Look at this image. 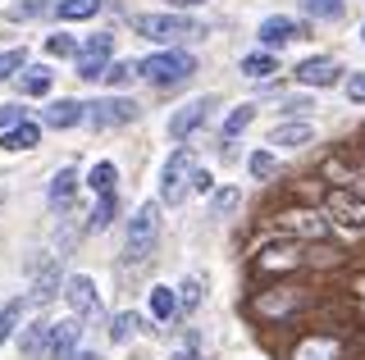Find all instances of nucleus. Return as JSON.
<instances>
[{
	"mask_svg": "<svg viewBox=\"0 0 365 360\" xmlns=\"http://www.w3.org/2000/svg\"><path fill=\"white\" fill-rule=\"evenodd\" d=\"M197 151L192 146H178L174 155L165 160V174H160V201H169V206H178L182 196L192 192V178H197Z\"/></svg>",
	"mask_w": 365,
	"mask_h": 360,
	"instance_id": "obj_5",
	"label": "nucleus"
},
{
	"mask_svg": "<svg viewBox=\"0 0 365 360\" xmlns=\"http://www.w3.org/2000/svg\"><path fill=\"white\" fill-rule=\"evenodd\" d=\"M83 119L91 123V128H119V123H133L137 119V100L128 96H106V100H91V105H83Z\"/></svg>",
	"mask_w": 365,
	"mask_h": 360,
	"instance_id": "obj_7",
	"label": "nucleus"
},
{
	"mask_svg": "<svg viewBox=\"0 0 365 360\" xmlns=\"http://www.w3.org/2000/svg\"><path fill=\"white\" fill-rule=\"evenodd\" d=\"M151 314L160 324H174L178 319V292L174 287H151Z\"/></svg>",
	"mask_w": 365,
	"mask_h": 360,
	"instance_id": "obj_25",
	"label": "nucleus"
},
{
	"mask_svg": "<svg viewBox=\"0 0 365 360\" xmlns=\"http://www.w3.org/2000/svg\"><path fill=\"white\" fill-rule=\"evenodd\" d=\"M347 100L365 105V73H351V78H347Z\"/></svg>",
	"mask_w": 365,
	"mask_h": 360,
	"instance_id": "obj_41",
	"label": "nucleus"
},
{
	"mask_svg": "<svg viewBox=\"0 0 365 360\" xmlns=\"http://www.w3.org/2000/svg\"><path fill=\"white\" fill-rule=\"evenodd\" d=\"M247 169H251V178H274V174H279V160H274L269 151H256L247 160Z\"/></svg>",
	"mask_w": 365,
	"mask_h": 360,
	"instance_id": "obj_34",
	"label": "nucleus"
},
{
	"mask_svg": "<svg viewBox=\"0 0 365 360\" xmlns=\"http://www.w3.org/2000/svg\"><path fill=\"white\" fill-rule=\"evenodd\" d=\"M55 292H60V269H55V265H41V269H37V278H32V297H28V306H46Z\"/></svg>",
	"mask_w": 365,
	"mask_h": 360,
	"instance_id": "obj_22",
	"label": "nucleus"
},
{
	"mask_svg": "<svg viewBox=\"0 0 365 360\" xmlns=\"http://www.w3.org/2000/svg\"><path fill=\"white\" fill-rule=\"evenodd\" d=\"M101 78H106L110 87H123V83H133V78H137V64H133V60H123V64H106V73H101Z\"/></svg>",
	"mask_w": 365,
	"mask_h": 360,
	"instance_id": "obj_35",
	"label": "nucleus"
},
{
	"mask_svg": "<svg viewBox=\"0 0 365 360\" xmlns=\"http://www.w3.org/2000/svg\"><path fill=\"white\" fill-rule=\"evenodd\" d=\"M256 37H260V46H288V41L306 37V23H297V18H288V14H269Z\"/></svg>",
	"mask_w": 365,
	"mask_h": 360,
	"instance_id": "obj_12",
	"label": "nucleus"
},
{
	"mask_svg": "<svg viewBox=\"0 0 365 360\" xmlns=\"http://www.w3.org/2000/svg\"><path fill=\"white\" fill-rule=\"evenodd\" d=\"M23 123V105H0V128H14Z\"/></svg>",
	"mask_w": 365,
	"mask_h": 360,
	"instance_id": "obj_42",
	"label": "nucleus"
},
{
	"mask_svg": "<svg viewBox=\"0 0 365 360\" xmlns=\"http://www.w3.org/2000/svg\"><path fill=\"white\" fill-rule=\"evenodd\" d=\"M251 269L256 274H292V269H306V251L297 242H274L265 251H256Z\"/></svg>",
	"mask_w": 365,
	"mask_h": 360,
	"instance_id": "obj_9",
	"label": "nucleus"
},
{
	"mask_svg": "<svg viewBox=\"0 0 365 360\" xmlns=\"http://www.w3.org/2000/svg\"><path fill=\"white\" fill-rule=\"evenodd\" d=\"M68 360H101L96 351H78V356H68Z\"/></svg>",
	"mask_w": 365,
	"mask_h": 360,
	"instance_id": "obj_44",
	"label": "nucleus"
},
{
	"mask_svg": "<svg viewBox=\"0 0 365 360\" xmlns=\"http://www.w3.org/2000/svg\"><path fill=\"white\" fill-rule=\"evenodd\" d=\"M283 110H288V115H306L311 105H306V100H283Z\"/></svg>",
	"mask_w": 365,
	"mask_h": 360,
	"instance_id": "obj_43",
	"label": "nucleus"
},
{
	"mask_svg": "<svg viewBox=\"0 0 365 360\" xmlns=\"http://www.w3.org/2000/svg\"><path fill=\"white\" fill-rule=\"evenodd\" d=\"M292 360H342V342L329 333L319 337H302V342L292 346Z\"/></svg>",
	"mask_w": 365,
	"mask_h": 360,
	"instance_id": "obj_16",
	"label": "nucleus"
},
{
	"mask_svg": "<svg viewBox=\"0 0 365 360\" xmlns=\"http://www.w3.org/2000/svg\"><path fill=\"white\" fill-rule=\"evenodd\" d=\"M37 142H41V123H32V119H23V123L0 132V146H5V151H32Z\"/></svg>",
	"mask_w": 365,
	"mask_h": 360,
	"instance_id": "obj_19",
	"label": "nucleus"
},
{
	"mask_svg": "<svg viewBox=\"0 0 365 360\" xmlns=\"http://www.w3.org/2000/svg\"><path fill=\"white\" fill-rule=\"evenodd\" d=\"M51 5H55V0H28V5H14V9H9V18H37Z\"/></svg>",
	"mask_w": 365,
	"mask_h": 360,
	"instance_id": "obj_38",
	"label": "nucleus"
},
{
	"mask_svg": "<svg viewBox=\"0 0 365 360\" xmlns=\"http://www.w3.org/2000/svg\"><path fill=\"white\" fill-rule=\"evenodd\" d=\"M315 301V292H306V287H265V292H251V301H247V310L256 314V319H292V314H302L306 306Z\"/></svg>",
	"mask_w": 365,
	"mask_h": 360,
	"instance_id": "obj_1",
	"label": "nucleus"
},
{
	"mask_svg": "<svg viewBox=\"0 0 365 360\" xmlns=\"http://www.w3.org/2000/svg\"><path fill=\"white\" fill-rule=\"evenodd\" d=\"M237 201H242V192H237V187H220V192H215V215H228Z\"/></svg>",
	"mask_w": 365,
	"mask_h": 360,
	"instance_id": "obj_39",
	"label": "nucleus"
},
{
	"mask_svg": "<svg viewBox=\"0 0 365 360\" xmlns=\"http://www.w3.org/2000/svg\"><path fill=\"white\" fill-rule=\"evenodd\" d=\"M242 73L247 78H260V83H265L269 73H279V60H274L269 51H256V55H242Z\"/></svg>",
	"mask_w": 365,
	"mask_h": 360,
	"instance_id": "obj_27",
	"label": "nucleus"
},
{
	"mask_svg": "<svg viewBox=\"0 0 365 360\" xmlns=\"http://www.w3.org/2000/svg\"><path fill=\"white\" fill-rule=\"evenodd\" d=\"M41 123L46 128H73V123H83V105L78 100H68V96H60V100H51V105L41 110Z\"/></svg>",
	"mask_w": 365,
	"mask_h": 360,
	"instance_id": "obj_17",
	"label": "nucleus"
},
{
	"mask_svg": "<svg viewBox=\"0 0 365 360\" xmlns=\"http://www.w3.org/2000/svg\"><path fill=\"white\" fill-rule=\"evenodd\" d=\"M324 215H329V223H338L347 233H365V196L351 192V187H329Z\"/></svg>",
	"mask_w": 365,
	"mask_h": 360,
	"instance_id": "obj_6",
	"label": "nucleus"
},
{
	"mask_svg": "<svg viewBox=\"0 0 365 360\" xmlns=\"http://www.w3.org/2000/svg\"><path fill=\"white\" fill-rule=\"evenodd\" d=\"M155 242H160V201H146V206H137L128 223V265H146L155 255Z\"/></svg>",
	"mask_w": 365,
	"mask_h": 360,
	"instance_id": "obj_4",
	"label": "nucleus"
},
{
	"mask_svg": "<svg viewBox=\"0 0 365 360\" xmlns=\"http://www.w3.org/2000/svg\"><path fill=\"white\" fill-rule=\"evenodd\" d=\"M101 5H106V0H55L51 14H60L64 23H83V18H96Z\"/></svg>",
	"mask_w": 365,
	"mask_h": 360,
	"instance_id": "obj_23",
	"label": "nucleus"
},
{
	"mask_svg": "<svg viewBox=\"0 0 365 360\" xmlns=\"http://www.w3.org/2000/svg\"><path fill=\"white\" fill-rule=\"evenodd\" d=\"M23 310H28V301L23 297H14V301H5V310H0V342H5L9 333L23 324Z\"/></svg>",
	"mask_w": 365,
	"mask_h": 360,
	"instance_id": "obj_30",
	"label": "nucleus"
},
{
	"mask_svg": "<svg viewBox=\"0 0 365 360\" xmlns=\"http://www.w3.org/2000/svg\"><path fill=\"white\" fill-rule=\"evenodd\" d=\"M338 73H342L338 60H329V55H315V60L297 64V83H302V87H334Z\"/></svg>",
	"mask_w": 365,
	"mask_h": 360,
	"instance_id": "obj_14",
	"label": "nucleus"
},
{
	"mask_svg": "<svg viewBox=\"0 0 365 360\" xmlns=\"http://www.w3.org/2000/svg\"><path fill=\"white\" fill-rule=\"evenodd\" d=\"M251 119H256V105H237L233 115H228V123H224V142L242 137V132L251 128Z\"/></svg>",
	"mask_w": 365,
	"mask_h": 360,
	"instance_id": "obj_31",
	"label": "nucleus"
},
{
	"mask_svg": "<svg viewBox=\"0 0 365 360\" xmlns=\"http://www.w3.org/2000/svg\"><path fill=\"white\" fill-rule=\"evenodd\" d=\"M23 356L28 360H51V324L37 319L28 333H23Z\"/></svg>",
	"mask_w": 365,
	"mask_h": 360,
	"instance_id": "obj_20",
	"label": "nucleus"
},
{
	"mask_svg": "<svg viewBox=\"0 0 365 360\" xmlns=\"http://www.w3.org/2000/svg\"><path fill=\"white\" fill-rule=\"evenodd\" d=\"M279 228L292 233V238H306V242H329L334 238V223L315 210H283L279 215Z\"/></svg>",
	"mask_w": 365,
	"mask_h": 360,
	"instance_id": "obj_10",
	"label": "nucleus"
},
{
	"mask_svg": "<svg viewBox=\"0 0 365 360\" xmlns=\"http://www.w3.org/2000/svg\"><path fill=\"white\" fill-rule=\"evenodd\" d=\"M51 69H46V64H23L19 69V87H23V96H46L51 92Z\"/></svg>",
	"mask_w": 365,
	"mask_h": 360,
	"instance_id": "obj_24",
	"label": "nucleus"
},
{
	"mask_svg": "<svg viewBox=\"0 0 365 360\" xmlns=\"http://www.w3.org/2000/svg\"><path fill=\"white\" fill-rule=\"evenodd\" d=\"M46 55H51V60H73V55H78V41L68 37V32H55V37L46 41Z\"/></svg>",
	"mask_w": 365,
	"mask_h": 360,
	"instance_id": "obj_33",
	"label": "nucleus"
},
{
	"mask_svg": "<svg viewBox=\"0 0 365 360\" xmlns=\"http://www.w3.org/2000/svg\"><path fill=\"white\" fill-rule=\"evenodd\" d=\"M78 337H83V319H60V324H51V360H68L73 356V346H78Z\"/></svg>",
	"mask_w": 365,
	"mask_h": 360,
	"instance_id": "obj_15",
	"label": "nucleus"
},
{
	"mask_svg": "<svg viewBox=\"0 0 365 360\" xmlns=\"http://www.w3.org/2000/svg\"><path fill=\"white\" fill-rule=\"evenodd\" d=\"M178 292H182V297H178V310H197V301H201V283H197V278H187Z\"/></svg>",
	"mask_w": 365,
	"mask_h": 360,
	"instance_id": "obj_40",
	"label": "nucleus"
},
{
	"mask_svg": "<svg viewBox=\"0 0 365 360\" xmlns=\"http://www.w3.org/2000/svg\"><path fill=\"white\" fill-rule=\"evenodd\" d=\"M64 297H68V306H73L78 319L101 310V292H96V283H91L87 274H73V278H68V283H64Z\"/></svg>",
	"mask_w": 365,
	"mask_h": 360,
	"instance_id": "obj_13",
	"label": "nucleus"
},
{
	"mask_svg": "<svg viewBox=\"0 0 365 360\" xmlns=\"http://www.w3.org/2000/svg\"><path fill=\"white\" fill-rule=\"evenodd\" d=\"M361 151H365V142H361Z\"/></svg>",
	"mask_w": 365,
	"mask_h": 360,
	"instance_id": "obj_47",
	"label": "nucleus"
},
{
	"mask_svg": "<svg viewBox=\"0 0 365 360\" xmlns=\"http://www.w3.org/2000/svg\"><path fill=\"white\" fill-rule=\"evenodd\" d=\"M110 55H114V37L110 32H96V37H87L83 46H78L73 55V64H78V78H87V83H96L101 73H106V64H110Z\"/></svg>",
	"mask_w": 365,
	"mask_h": 360,
	"instance_id": "obj_8",
	"label": "nucleus"
},
{
	"mask_svg": "<svg viewBox=\"0 0 365 360\" xmlns=\"http://www.w3.org/2000/svg\"><path fill=\"white\" fill-rule=\"evenodd\" d=\"M114 183H119V169H114L110 160L91 164V174H87V187H91L96 196H110V192H114Z\"/></svg>",
	"mask_w": 365,
	"mask_h": 360,
	"instance_id": "obj_26",
	"label": "nucleus"
},
{
	"mask_svg": "<svg viewBox=\"0 0 365 360\" xmlns=\"http://www.w3.org/2000/svg\"><path fill=\"white\" fill-rule=\"evenodd\" d=\"M306 14L311 18H342V0H306Z\"/></svg>",
	"mask_w": 365,
	"mask_h": 360,
	"instance_id": "obj_36",
	"label": "nucleus"
},
{
	"mask_svg": "<svg viewBox=\"0 0 365 360\" xmlns=\"http://www.w3.org/2000/svg\"><path fill=\"white\" fill-rule=\"evenodd\" d=\"M137 73H142L146 83H155V87H182L192 73H197V55H187V51L169 46V51L146 55V60L137 64Z\"/></svg>",
	"mask_w": 365,
	"mask_h": 360,
	"instance_id": "obj_2",
	"label": "nucleus"
},
{
	"mask_svg": "<svg viewBox=\"0 0 365 360\" xmlns=\"http://www.w3.org/2000/svg\"><path fill=\"white\" fill-rule=\"evenodd\" d=\"M210 110H215V96L187 100V105H182V110H174V115H169V137H174V142H187L192 132H197L201 123L210 119Z\"/></svg>",
	"mask_w": 365,
	"mask_h": 360,
	"instance_id": "obj_11",
	"label": "nucleus"
},
{
	"mask_svg": "<svg viewBox=\"0 0 365 360\" xmlns=\"http://www.w3.org/2000/svg\"><path fill=\"white\" fill-rule=\"evenodd\" d=\"M114 210H119V201H114V192H110V196H96V210H91L87 228H91V233L110 228V223H114Z\"/></svg>",
	"mask_w": 365,
	"mask_h": 360,
	"instance_id": "obj_29",
	"label": "nucleus"
},
{
	"mask_svg": "<svg viewBox=\"0 0 365 360\" xmlns=\"http://www.w3.org/2000/svg\"><path fill=\"white\" fill-rule=\"evenodd\" d=\"M169 5H205V0H169Z\"/></svg>",
	"mask_w": 365,
	"mask_h": 360,
	"instance_id": "obj_45",
	"label": "nucleus"
},
{
	"mask_svg": "<svg viewBox=\"0 0 365 360\" xmlns=\"http://www.w3.org/2000/svg\"><path fill=\"white\" fill-rule=\"evenodd\" d=\"M302 251H306V265H319V269H338L342 260H347V255H342L338 251V246H302Z\"/></svg>",
	"mask_w": 365,
	"mask_h": 360,
	"instance_id": "obj_28",
	"label": "nucleus"
},
{
	"mask_svg": "<svg viewBox=\"0 0 365 360\" xmlns=\"http://www.w3.org/2000/svg\"><path fill=\"white\" fill-rule=\"evenodd\" d=\"M133 32H137V37H151V41H165V46L205 37V28L197 23V18H182V14H137Z\"/></svg>",
	"mask_w": 365,
	"mask_h": 360,
	"instance_id": "obj_3",
	"label": "nucleus"
},
{
	"mask_svg": "<svg viewBox=\"0 0 365 360\" xmlns=\"http://www.w3.org/2000/svg\"><path fill=\"white\" fill-rule=\"evenodd\" d=\"M73 192H78V169H60V174H55L51 178V206L55 210H68V206H73Z\"/></svg>",
	"mask_w": 365,
	"mask_h": 360,
	"instance_id": "obj_21",
	"label": "nucleus"
},
{
	"mask_svg": "<svg viewBox=\"0 0 365 360\" xmlns=\"http://www.w3.org/2000/svg\"><path fill=\"white\" fill-rule=\"evenodd\" d=\"M174 360H197V356H192V351H178V356H174Z\"/></svg>",
	"mask_w": 365,
	"mask_h": 360,
	"instance_id": "obj_46",
	"label": "nucleus"
},
{
	"mask_svg": "<svg viewBox=\"0 0 365 360\" xmlns=\"http://www.w3.org/2000/svg\"><path fill=\"white\" fill-rule=\"evenodd\" d=\"M23 64H28V51H5L0 55V78H14Z\"/></svg>",
	"mask_w": 365,
	"mask_h": 360,
	"instance_id": "obj_37",
	"label": "nucleus"
},
{
	"mask_svg": "<svg viewBox=\"0 0 365 360\" xmlns=\"http://www.w3.org/2000/svg\"><path fill=\"white\" fill-rule=\"evenodd\" d=\"M361 37H365V32H361Z\"/></svg>",
	"mask_w": 365,
	"mask_h": 360,
	"instance_id": "obj_48",
	"label": "nucleus"
},
{
	"mask_svg": "<svg viewBox=\"0 0 365 360\" xmlns=\"http://www.w3.org/2000/svg\"><path fill=\"white\" fill-rule=\"evenodd\" d=\"M315 137V128L306 119H297V123H274V132H269V146H283V151H297V146H306Z\"/></svg>",
	"mask_w": 365,
	"mask_h": 360,
	"instance_id": "obj_18",
	"label": "nucleus"
},
{
	"mask_svg": "<svg viewBox=\"0 0 365 360\" xmlns=\"http://www.w3.org/2000/svg\"><path fill=\"white\" fill-rule=\"evenodd\" d=\"M137 329H142V319H137L133 310H123V314H114V319H110V337H114V342H128Z\"/></svg>",
	"mask_w": 365,
	"mask_h": 360,
	"instance_id": "obj_32",
	"label": "nucleus"
}]
</instances>
